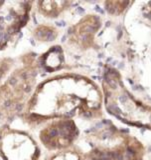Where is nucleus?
I'll list each match as a JSON object with an SVG mask.
<instances>
[{"label":"nucleus","mask_w":151,"mask_h":160,"mask_svg":"<svg viewBox=\"0 0 151 160\" xmlns=\"http://www.w3.org/2000/svg\"><path fill=\"white\" fill-rule=\"evenodd\" d=\"M45 160H87V157L85 151L77 145H74L73 147L66 150L51 152L46 156Z\"/></svg>","instance_id":"9b49d317"},{"label":"nucleus","mask_w":151,"mask_h":160,"mask_svg":"<svg viewBox=\"0 0 151 160\" xmlns=\"http://www.w3.org/2000/svg\"><path fill=\"white\" fill-rule=\"evenodd\" d=\"M103 115V93L98 84L87 75L61 72L37 84L19 117L35 128L54 119L98 120Z\"/></svg>","instance_id":"f257e3e1"},{"label":"nucleus","mask_w":151,"mask_h":160,"mask_svg":"<svg viewBox=\"0 0 151 160\" xmlns=\"http://www.w3.org/2000/svg\"><path fill=\"white\" fill-rule=\"evenodd\" d=\"M33 1H0V51L17 37L30 20Z\"/></svg>","instance_id":"423d86ee"},{"label":"nucleus","mask_w":151,"mask_h":160,"mask_svg":"<svg viewBox=\"0 0 151 160\" xmlns=\"http://www.w3.org/2000/svg\"><path fill=\"white\" fill-rule=\"evenodd\" d=\"M37 11L40 15L48 19H56L70 8V1H38L36 2Z\"/></svg>","instance_id":"9d476101"},{"label":"nucleus","mask_w":151,"mask_h":160,"mask_svg":"<svg viewBox=\"0 0 151 160\" xmlns=\"http://www.w3.org/2000/svg\"><path fill=\"white\" fill-rule=\"evenodd\" d=\"M39 66L46 72L54 73L62 70L65 66V53L64 49L60 45H54L46 52L38 57Z\"/></svg>","instance_id":"1a4fd4ad"},{"label":"nucleus","mask_w":151,"mask_h":160,"mask_svg":"<svg viewBox=\"0 0 151 160\" xmlns=\"http://www.w3.org/2000/svg\"><path fill=\"white\" fill-rule=\"evenodd\" d=\"M42 151L26 130L11 127L8 123L0 126V158L2 160H40Z\"/></svg>","instance_id":"39448f33"},{"label":"nucleus","mask_w":151,"mask_h":160,"mask_svg":"<svg viewBox=\"0 0 151 160\" xmlns=\"http://www.w3.org/2000/svg\"><path fill=\"white\" fill-rule=\"evenodd\" d=\"M20 65L0 84V119L7 120L21 113L34 90L37 71L40 68L38 57L33 53L23 55Z\"/></svg>","instance_id":"20e7f679"},{"label":"nucleus","mask_w":151,"mask_h":160,"mask_svg":"<svg viewBox=\"0 0 151 160\" xmlns=\"http://www.w3.org/2000/svg\"><path fill=\"white\" fill-rule=\"evenodd\" d=\"M102 26V19L98 15H85L71 26L68 33V41L79 50H87L94 43V37Z\"/></svg>","instance_id":"6e6552de"},{"label":"nucleus","mask_w":151,"mask_h":160,"mask_svg":"<svg viewBox=\"0 0 151 160\" xmlns=\"http://www.w3.org/2000/svg\"><path fill=\"white\" fill-rule=\"evenodd\" d=\"M105 10L108 11L109 15H120L122 14L126 8L132 2L129 1H107L104 2Z\"/></svg>","instance_id":"ddd939ff"},{"label":"nucleus","mask_w":151,"mask_h":160,"mask_svg":"<svg viewBox=\"0 0 151 160\" xmlns=\"http://www.w3.org/2000/svg\"><path fill=\"white\" fill-rule=\"evenodd\" d=\"M33 35L40 42H52L58 37L59 31L53 25L42 24L33 30Z\"/></svg>","instance_id":"f8f14e48"},{"label":"nucleus","mask_w":151,"mask_h":160,"mask_svg":"<svg viewBox=\"0 0 151 160\" xmlns=\"http://www.w3.org/2000/svg\"><path fill=\"white\" fill-rule=\"evenodd\" d=\"M80 134V129L74 119L60 118L42 125L38 136L45 149L57 152L73 147Z\"/></svg>","instance_id":"0eeeda50"},{"label":"nucleus","mask_w":151,"mask_h":160,"mask_svg":"<svg viewBox=\"0 0 151 160\" xmlns=\"http://www.w3.org/2000/svg\"><path fill=\"white\" fill-rule=\"evenodd\" d=\"M87 160H143L145 147L127 130L110 120H102L85 133Z\"/></svg>","instance_id":"7ed1b4c3"},{"label":"nucleus","mask_w":151,"mask_h":160,"mask_svg":"<svg viewBox=\"0 0 151 160\" xmlns=\"http://www.w3.org/2000/svg\"><path fill=\"white\" fill-rule=\"evenodd\" d=\"M100 90L103 105L108 114L128 126L150 129L149 103L130 92L117 69L109 65L103 67Z\"/></svg>","instance_id":"f03ea898"}]
</instances>
